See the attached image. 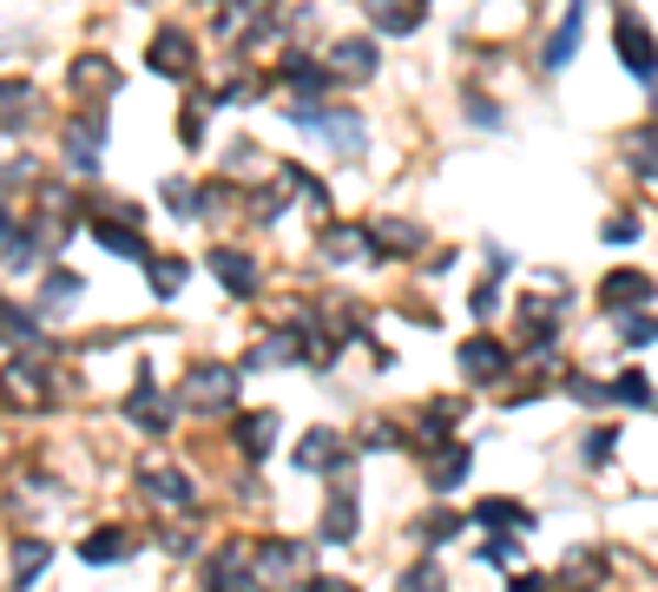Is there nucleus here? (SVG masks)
<instances>
[{
    "mask_svg": "<svg viewBox=\"0 0 658 592\" xmlns=\"http://www.w3.org/2000/svg\"><path fill=\"white\" fill-rule=\"evenodd\" d=\"M297 468H343V428H310L303 442H297V455H290Z\"/></svg>",
    "mask_w": 658,
    "mask_h": 592,
    "instance_id": "nucleus-6",
    "label": "nucleus"
},
{
    "mask_svg": "<svg viewBox=\"0 0 658 592\" xmlns=\"http://www.w3.org/2000/svg\"><path fill=\"white\" fill-rule=\"evenodd\" d=\"M92 237H99V244H105L112 257H132V264H152V250H145V237H138V224L125 231V224H105V217H99V224H92Z\"/></svg>",
    "mask_w": 658,
    "mask_h": 592,
    "instance_id": "nucleus-16",
    "label": "nucleus"
},
{
    "mask_svg": "<svg viewBox=\"0 0 658 592\" xmlns=\"http://www.w3.org/2000/svg\"><path fill=\"white\" fill-rule=\"evenodd\" d=\"M481 560H488V567H514V560H521V547H514V540H488V547H481Z\"/></svg>",
    "mask_w": 658,
    "mask_h": 592,
    "instance_id": "nucleus-36",
    "label": "nucleus"
},
{
    "mask_svg": "<svg viewBox=\"0 0 658 592\" xmlns=\"http://www.w3.org/2000/svg\"><path fill=\"white\" fill-rule=\"evenodd\" d=\"M33 264V237H20V217H7V270Z\"/></svg>",
    "mask_w": 658,
    "mask_h": 592,
    "instance_id": "nucleus-29",
    "label": "nucleus"
},
{
    "mask_svg": "<svg viewBox=\"0 0 658 592\" xmlns=\"http://www.w3.org/2000/svg\"><path fill=\"white\" fill-rule=\"evenodd\" d=\"M125 415H132V422H138L145 435H165V409H158V382H152V376H145V382L132 389V402H125Z\"/></svg>",
    "mask_w": 658,
    "mask_h": 592,
    "instance_id": "nucleus-19",
    "label": "nucleus"
},
{
    "mask_svg": "<svg viewBox=\"0 0 658 592\" xmlns=\"http://www.w3.org/2000/svg\"><path fill=\"white\" fill-rule=\"evenodd\" d=\"M99 138H105V119H99V112H86V119L66 125V158H73V171H99Z\"/></svg>",
    "mask_w": 658,
    "mask_h": 592,
    "instance_id": "nucleus-5",
    "label": "nucleus"
},
{
    "mask_svg": "<svg viewBox=\"0 0 658 592\" xmlns=\"http://www.w3.org/2000/svg\"><path fill=\"white\" fill-rule=\"evenodd\" d=\"M283 79H290L297 92H323V86L336 79V66H310L303 53H290V59H283Z\"/></svg>",
    "mask_w": 658,
    "mask_h": 592,
    "instance_id": "nucleus-23",
    "label": "nucleus"
},
{
    "mask_svg": "<svg viewBox=\"0 0 658 592\" xmlns=\"http://www.w3.org/2000/svg\"><path fill=\"white\" fill-rule=\"evenodd\" d=\"M237 448H244L250 461H264V455L277 448V415H264V409H257V415H237Z\"/></svg>",
    "mask_w": 658,
    "mask_h": 592,
    "instance_id": "nucleus-13",
    "label": "nucleus"
},
{
    "mask_svg": "<svg viewBox=\"0 0 658 592\" xmlns=\"http://www.w3.org/2000/svg\"><path fill=\"white\" fill-rule=\"evenodd\" d=\"M613 40H620V59H626V72L653 86V79H658V40H653V33H646V20H633V13H626Z\"/></svg>",
    "mask_w": 658,
    "mask_h": 592,
    "instance_id": "nucleus-3",
    "label": "nucleus"
},
{
    "mask_svg": "<svg viewBox=\"0 0 658 592\" xmlns=\"http://www.w3.org/2000/svg\"><path fill=\"white\" fill-rule=\"evenodd\" d=\"M613 395H620V402H633V409H646V402H653V389H646V376H639V369H626V376L613 382Z\"/></svg>",
    "mask_w": 658,
    "mask_h": 592,
    "instance_id": "nucleus-30",
    "label": "nucleus"
},
{
    "mask_svg": "<svg viewBox=\"0 0 658 592\" xmlns=\"http://www.w3.org/2000/svg\"><path fill=\"white\" fill-rule=\"evenodd\" d=\"M369 244H376V237H363V231H343V224H330V231H323V250H330V257H363Z\"/></svg>",
    "mask_w": 658,
    "mask_h": 592,
    "instance_id": "nucleus-27",
    "label": "nucleus"
},
{
    "mask_svg": "<svg viewBox=\"0 0 658 592\" xmlns=\"http://www.w3.org/2000/svg\"><path fill=\"white\" fill-rule=\"evenodd\" d=\"M626 158H633V171H639L646 185H658V125H639V132L626 138Z\"/></svg>",
    "mask_w": 658,
    "mask_h": 592,
    "instance_id": "nucleus-20",
    "label": "nucleus"
},
{
    "mask_svg": "<svg viewBox=\"0 0 658 592\" xmlns=\"http://www.w3.org/2000/svg\"><path fill=\"white\" fill-rule=\"evenodd\" d=\"M330 66H336V79H376V46L369 40H336Z\"/></svg>",
    "mask_w": 658,
    "mask_h": 592,
    "instance_id": "nucleus-11",
    "label": "nucleus"
},
{
    "mask_svg": "<svg viewBox=\"0 0 658 592\" xmlns=\"http://www.w3.org/2000/svg\"><path fill=\"white\" fill-rule=\"evenodd\" d=\"M303 567V547H290V540H264L257 547V567H250V580L257 587H277V580H290Z\"/></svg>",
    "mask_w": 658,
    "mask_h": 592,
    "instance_id": "nucleus-7",
    "label": "nucleus"
},
{
    "mask_svg": "<svg viewBox=\"0 0 658 592\" xmlns=\"http://www.w3.org/2000/svg\"><path fill=\"white\" fill-rule=\"evenodd\" d=\"M73 297H79V277H53V283L40 290V303H46V310H59V303H73Z\"/></svg>",
    "mask_w": 658,
    "mask_h": 592,
    "instance_id": "nucleus-33",
    "label": "nucleus"
},
{
    "mask_svg": "<svg viewBox=\"0 0 658 592\" xmlns=\"http://www.w3.org/2000/svg\"><path fill=\"white\" fill-rule=\"evenodd\" d=\"M152 290H158V297H178V290H185V257H152Z\"/></svg>",
    "mask_w": 658,
    "mask_h": 592,
    "instance_id": "nucleus-28",
    "label": "nucleus"
},
{
    "mask_svg": "<svg viewBox=\"0 0 658 592\" xmlns=\"http://www.w3.org/2000/svg\"><path fill=\"white\" fill-rule=\"evenodd\" d=\"M461 369H468L475 382H494V376H508V349H501L494 336H468V343H461Z\"/></svg>",
    "mask_w": 658,
    "mask_h": 592,
    "instance_id": "nucleus-8",
    "label": "nucleus"
},
{
    "mask_svg": "<svg viewBox=\"0 0 658 592\" xmlns=\"http://www.w3.org/2000/svg\"><path fill=\"white\" fill-rule=\"evenodd\" d=\"M613 442H620V435H613V428H600V435H593V442H587V455H593V461H600V455H613Z\"/></svg>",
    "mask_w": 658,
    "mask_h": 592,
    "instance_id": "nucleus-41",
    "label": "nucleus"
},
{
    "mask_svg": "<svg viewBox=\"0 0 658 592\" xmlns=\"http://www.w3.org/2000/svg\"><path fill=\"white\" fill-rule=\"evenodd\" d=\"M455 422H461V402H428L422 409V442H448Z\"/></svg>",
    "mask_w": 658,
    "mask_h": 592,
    "instance_id": "nucleus-25",
    "label": "nucleus"
},
{
    "mask_svg": "<svg viewBox=\"0 0 658 592\" xmlns=\"http://www.w3.org/2000/svg\"><path fill=\"white\" fill-rule=\"evenodd\" d=\"M369 20L382 33H415L422 26V0H369Z\"/></svg>",
    "mask_w": 658,
    "mask_h": 592,
    "instance_id": "nucleus-18",
    "label": "nucleus"
},
{
    "mask_svg": "<svg viewBox=\"0 0 658 592\" xmlns=\"http://www.w3.org/2000/svg\"><path fill=\"white\" fill-rule=\"evenodd\" d=\"M653 297H658V283L646 270H606V283H600V310H639Z\"/></svg>",
    "mask_w": 658,
    "mask_h": 592,
    "instance_id": "nucleus-4",
    "label": "nucleus"
},
{
    "mask_svg": "<svg viewBox=\"0 0 658 592\" xmlns=\"http://www.w3.org/2000/svg\"><path fill=\"white\" fill-rule=\"evenodd\" d=\"M323 540H330V547L356 540V501H349V494H343V501H336V507L323 514Z\"/></svg>",
    "mask_w": 658,
    "mask_h": 592,
    "instance_id": "nucleus-26",
    "label": "nucleus"
},
{
    "mask_svg": "<svg viewBox=\"0 0 658 592\" xmlns=\"http://www.w3.org/2000/svg\"><path fill=\"white\" fill-rule=\"evenodd\" d=\"M606 237H613V244H633V237H639V217H633V211H620V217L606 224Z\"/></svg>",
    "mask_w": 658,
    "mask_h": 592,
    "instance_id": "nucleus-37",
    "label": "nucleus"
},
{
    "mask_svg": "<svg viewBox=\"0 0 658 592\" xmlns=\"http://www.w3.org/2000/svg\"><path fill=\"white\" fill-rule=\"evenodd\" d=\"M461 474H468V448H455V455H442V461H435V488H442V494H448Z\"/></svg>",
    "mask_w": 658,
    "mask_h": 592,
    "instance_id": "nucleus-31",
    "label": "nucleus"
},
{
    "mask_svg": "<svg viewBox=\"0 0 658 592\" xmlns=\"http://www.w3.org/2000/svg\"><path fill=\"white\" fill-rule=\"evenodd\" d=\"M40 567H46V547H40V540H33V547H20V554H13V580H20V587H26V580H33V573H40Z\"/></svg>",
    "mask_w": 658,
    "mask_h": 592,
    "instance_id": "nucleus-32",
    "label": "nucleus"
},
{
    "mask_svg": "<svg viewBox=\"0 0 658 592\" xmlns=\"http://www.w3.org/2000/svg\"><path fill=\"white\" fill-rule=\"evenodd\" d=\"M26 105H33V92H20V79H13V86H7V132H20Z\"/></svg>",
    "mask_w": 658,
    "mask_h": 592,
    "instance_id": "nucleus-34",
    "label": "nucleus"
},
{
    "mask_svg": "<svg viewBox=\"0 0 658 592\" xmlns=\"http://www.w3.org/2000/svg\"><path fill=\"white\" fill-rule=\"evenodd\" d=\"M475 521H481V527H534V514H527L521 501H501V494H494V501H481V507H475Z\"/></svg>",
    "mask_w": 658,
    "mask_h": 592,
    "instance_id": "nucleus-24",
    "label": "nucleus"
},
{
    "mask_svg": "<svg viewBox=\"0 0 658 592\" xmlns=\"http://www.w3.org/2000/svg\"><path fill=\"white\" fill-rule=\"evenodd\" d=\"M237 369H224V362H204V369H191L185 376V389H178V402L185 409H231L237 402Z\"/></svg>",
    "mask_w": 658,
    "mask_h": 592,
    "instance_id": "nucleus-2",
    "label": "nucleus"
},
{
    "mask_svg": "<svg viewBox=\"0 0 658 592\" xmlns=\"http://www.w3.org/2000/svg\"><path fill=\"white\" fill-rule=\"evenodd\" d=\"M303 132H316V138H330L343 158H363V119L356 112H336V105H316V99H303L297 112H290Z\"/></svg>",
    "mask_w": 658,
    "mask_h": 592,
    "instance_id": "nucleus-1",
    "label": "nucleus"
},
{
    "mask_svg": "<svg viewBox=\"0 0 658 592\" xmlns=\"http://www.w3.org/2000/svg\"><path fill=\"white\" fill-rule=\"evenodd\" d=\"M132 547H138V540H132L125 527H105V534H92V540L79 547V560H86V567H112V560H125Z\"/></svg>",
    "mask_w": 658,
    "mask_h": 592,
    "instance_id": "nucleus-17",
    "label": "nucleus"
},
{
    "mask_svg": "<svg viewBox=\"0 0 658 592\" xmlns=\"http://www.w3.org/2000/svg\"><path fill=\"white\" fill-rule=\"evenodd\" d=\"M264 26H270L264 0H237V7L218 13V33H224V40H244V33H264Z\"/></svg>",
    "mask_w": 658,
    "mask_h": 592,
    "instance_id": "nucleus-14",
    "label": "nucleus"
},
{
    "mask_svg": "<svg viewBox=\"0 0 658 592\" xmlns=\"http://www.w3.org/2000/svg\"><path fill=\"white\" fill-rule=\"evenodd\" d=\"M145 494H158V501H171V507H191V501H198L178 468H152V474H145Z\"/></svg>",
    "mask_w": 658,
    "mask_h": 592,
    "instance_id": "nucleus-22",
    "label": "nucleus"
},
{
    "mask_svg": "<svg viewBox=\"0 0 658 592\" xmlns=\"http://www.w3.org/2000/svg\"><path fill=\"white\" fill-rule=\"evenodd\" d=\"M580 33H587V0H573V7H567V20H560V33L547 40V66H567V59L580 53Z\"/></svg>",
    "mask_w": 658,
    "mask_h": 592,
    "instance_id": "nucleus-10",
    "label": "nucleus"
},
{
    "mask_svg": "<svg viewBox=\"0 0 658 592\" xmlns=\"http://www.w3.org/2000/svg\"><path fill=\"white\" fill-rule=\"evenodd\" d=\"M626 343H633V349H646V343H658V323H653V316H639V323H626Z\"/></svg>",
    "mask_w": 658,
    "mask_h": 592,
    "instance_id": "nucleus-38",
    "label": "nucleus"
},
{
    "mask_svg": "<svg viewBox=\"0 0 658 592\" xmlns=\"http://www.w3.org/2000/svg\"><path fill=\"white\" fill-rule=\"evenodd\" d=\"M152 66H158L165 79H178V72H191V33H178V26H165V33L152 40Z\"/></svg>",
    "mask_w": 658,
    "mask_h": 592,
    "instance_id": "nucleus-9",
    "label": "nucleus"
},
{
    "mask_svg": "<svg viewBox=\"0 0 658 592\" xmlns=\"http://www.w3.org/2000/svg\"><path fill=\"white\" fill-rule=\"evenodd\" d=\"M455 527H461V521H455V514H435V521H422V540H448V534H455Z\"/></svg>",
    "mask_w": 658,
    "mask_h": 592,
    "instance_id": "nucleus-39",
    "label": "nucleus"
},
{
    "mask_svg": "<svg viewBox=\"0 0 658 592\" xmlns=\"http://www.w3.org/2000/svg\"><path fill=\"white\" fill-rule=\"evenodd\" d=\"M112 86H119V66H112L105 53L73 59V92H112Z\"/></svg>",
    "mask_w": 658,
    "mask_h": 592,
    "instance_id": "nucleus-15",
    "label": "nucleus"
},
{
    "mask_svg": "<svg viewBox=\"0 0 658 592\" xmlns=\"http://www.w3.org/2000/svg\"><path fill=\"white\" fill-rule=\"evenodd\" d=\"M165 204H171V211H198L204 198H198V191H191L185 178H171V185H165Z\"/></svg>",
    "mask_w": 658,
    "mask_h": 592,
    "instance_id": "nucleus-35",
    "label": "nucleus"
},
{
    "mask_svg": "<svg viewBox=\"0 0 658 592\" xmlns=\"http://www.w3.org/2000/svg\"><path fill=\"white\" fill-rule=\"evenodd\" d=\"M211 270H218V283H224L231 297H250V290H257V270H250L244 250H211Z\"/></svg>",
    "mask_w": 658,
    "mask_h": 592,
    "instance_id": "nucleus-12",
    "label": "nucleus"
},
{
    "mask_svg": "<svg viewBox=\"0 0 658 592\" xmlns=\"http://www.w3.org/2000/svg\"><path fill=\"white\" fill-rule=\"evenodd\" d=\"M376 250H422V224H395V217H376L369 224Z\"/></svg>",
    "mask_w": 658,
    "mask_h": 592,
    "instance_id": "nucleus-21",
    "label": "nucleus"
},
{
    "mask_svg": "<svg viewBox=\"0 0 658 592\" xmlns=\"http://www.w3.org/2000/svg\"><path fill=\"white\" fill-rule=\"evenodd\" d=\"M178 138H185V145H198V138H204V119H198V112H185V119H178Z\"/></svg>",
    "mask_w": 658,
    "mask_h": 592,
    "instance_id": "nucleus-40",
    "label": "nucleus"
}]
</instances>
